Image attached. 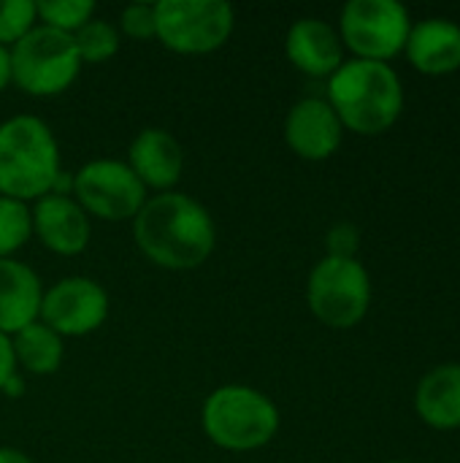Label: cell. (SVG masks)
Here are the masks:
<instances>
[{
	"label": "cell",
	"instance_id": "cell-9",
	"mask_svg": "<svg viewBox=\"0 0 460 463\" xmlns=\"http://www.w3.org/2000/svg\"><path fill=\"white\" fill-rule=\"evenodd\" d=\"M76 203L111 222L133 220L146 203V187L122 160H89L73 174Z\"/></svg>",
	"mask_w": 460,
	"mask_h": 463
},
{
	"label": "cell",
	"instance_id": "cell-10",
	"mask_svg": "<svg viewBox=\"0 0 460 463\" xmlns=\"http://www.w3.org/2000/svg\"><path fill=\"white\" fill-rule=\"evenodd\" d=\"M38 317L57 336H87L106 323L108 296L95 279L65 277L43 293Z\"/></svg>",
	"mask_w": 460,
	"mask_h": 463
},
{
	"label": "cell",
	"instance_id": "cell-8",
	"mask_svg": "<svg viewBox=\"0 0 460 463\" xmlns=\"http://www.w3.org/2000/svg\"><path fill=\"white\" fill-rule=\"evenodd\" d=\"M157 38L176 54H209L230 33L236 14L222 0H160L155 3Z\"/></svg>",
	"mask_w": 460,
	"mask_h": 463
},
{
	"label": "cell",
	"instance_id": "cell-22",
	"mask_svg": "<svg viewBox=\"0 0 460 463\" xmlns=\"http://www.w3.org/2000/svg\"><path fill=\"white\" fill-rule=\"evenodd\" d=\"M35 3L33 0H0V46L16 43L35 24Z\"/></svg>",
	"mask_w": 460,
	"mask_h": 463
},
{
	"label": "cell",
	"instance_id": "cell-21",
	"mask_svg": "<svg viewBox=\"0 0 460 463\" xmlns=\"http://www.w3.org/2000/svg\"><path fill=\"white\" fill-rule=\"evenodd\" d=\"M95 3L92 0H41L35 3V14L43 19L46 27L73 35L84 22L92 19Z\"/></svg>",
	"mask_w": 460,
	"mask_h": 463
},
{
	"label": "cell",
	"instance_id": "cell-27",
	"mask_svg": "<svg viewBox=\"0 0 460 463\" xmlns=\"http://www.w3.org/2000/svg\"><path fill=\"white\" fill-rule=\"evenodd\" d=\"M5 396H11V399H16V396H22V391H24V383H22V377L19 374H11L8 380H5V385L0 388Z\"/></svg>",
	"mask_w": 460,
	"mask_h": 463
},
{
	"label": "cell",
	"instance_id": "cell-5",
	"mask_svg": "<svg viewBox=\"0 0 460 463\" xmlns=\"http://www.w3.org/2000/svg\"><path fill=\"white\" fill-rule=\"evenodd\" d=\"M11 81L35 98H49L65 92L79 71L81 60L68 33L54 27H33L11 49Z\"/></svg>",
	"mask_w": 460,
	"mask_h": 463
},
{
	"label": "cell",
	"instance_id": "cell-13",
	"mask_svg": "<svg viewBox=\"0 0 460 463\" xmlns=\"http://www.w3.org/2000/svg\"><path fill=\"white\" fill-rule=\"evenodd\" d=\"M285 49L290 62L312 79H331L344 62V43L339 33L317 16L293 22Z\"/></svg>",
	"mask_w": 460,
	"mask_h": 463
},
{
	"label": "cell",
	"instance_id": "cell-3",
	"mask_svg": "<svg viewBox=\"0 0 460 463\" xmlns=\"http://www.w3.org/2000/svg\"><path fill=\"white\" fill-rule=\"evenodd\" d=\"M60 171V149L43 119L19 114L0 125V195L38 201L52 193Z\"/></svg>",
	"mask_w": 460,
	"mask_h": 463
},
{
	"label": "cell",
	"instance_id": "cell-12",
	"mask_svg": "<svg viewBox=\"0 0 460 463\" xmlns=\"http://www.w3.org/2000/svg\"><path fill=\"white\" fill-rule=\"evenodd\" d=\"M33 233L41 244L57 255H79L89 244V220L87 212L68 195H43L35 201Z\"/></svg>",
	"mask_w": 460,
	"mask_h": 463
},
{
	"label": "cell",
	"instance_id": "cell-2",
	"mask_svg": "<svg viewBox=\"0 0 460 463\" xmlns=\"http://www.w3.org/2000/svg\"><path fill=\"white\" fill-rule=\"evenodd\" d=\"M344 130L380 136L404 111V87L393 65L374 60H347L328 79V98Z\"/></svg>",
	"mask_w": 460,
	"mask_h": 463
},
{
	"label": "cell",
	"instance_id": "cell-16",
	"mask_svg": "<svg viewBox=\"0 0 460 463\" xmlns=\"http://www.w3.org/2000/svg\"><path fill=\"white\" fill-rule=\"evenodd\" d=\"M43 288L35 271L19 260L0 258V334H16L38 320Z\"/></svg>",
	"mask_w": 460,
	"mask_h": 463
},
{
	"label": "cell",
	"instance_id": "cell-28",
	"mask_svg": "<svg viewBox=\"0 0 460 463\" xmlns=\"http://www.w3.org/2000/svg\"><path fill=\"white\" fill-rule=\"evenodd\" d=\"M0 463H33L16 448H0Z\"/></svg>",
	"mask_w": 460,
	"mask_h": 463
},
{
	"label": "cell",
	"instance_id": "cell-1",
	"mask_svg": "<svg viewBox=\"0 0 460 463\" xmlns=\"http://www.w3.org/2000/svg\"><path fill=\"white\" fill-rule=\"evenodd\" d=\"M138 250L163 269L190 271L209 260L217 241L211 214L184 193H160L146 198L133 217Z\"/></svg>",
	"mask_w": 460,
	"mask_h": 463
},
{
	"label": "cell",
	"instance_id": "cell-14",
	"mask_svg": "<svg viewBox=\"0 0 460 463\" xmlns=\"http://www.w3.org/2000/svg\"><path fill=\"white\" fill-rule=\"evenodd\" d=\"M407 60L426 76H447L460 68V24L445 16L415 22L407 38Z\"/></svg>",
	"mask_w": 460,
	"mask_h": 463
},
{
	"label": "cell",
	"instance_id": "cell-15",
	"mask_svg": "<svg viewBox=\"0 0 460 463\" xmlns=\"http://www.w3.org/2000/svg\"><path fill=\"white\" fill-rule=\"evenodd\" d=\"M127 165L141 179L144 187H155L171 193V187L182 176V146L163 128H144L127 149Z\"/></svg>",
	"mask_w": 460,
	"mask_h": 463
},
{
	"label": "cell",
	"instance_id": "cell-25",
	"mask_svg": "<svg viewBox=\"0 0 460 463\" xmlns=\"http://www.w3.org/2000/svg\"><path fill=\"white\" fill-rule=\"evenodd\" d=\"M16 374V361H14V347L11 339L5 334H0V388L5 385V380Z\"/></svg>",
	"mask_w": 460,
	"mask_h": 463
},
{
	"label": "cell",
	"instance_id": "cell-7",
	"mask_svg": "<svg viewBox=\"0 0 460 463\" xmlns=\"http://www.w3.org/2000/svg\"><path fill=\"white\" fill-rule=\"evenodd\" d=\"M409 11L399 0H350L339 16V38L358 60L390 62L407 46Z\"/></svg>",
	"mask_w": 460,
	"mask_h": 463
},
{
	"label": "cell",
	"instance_id": "cell-17",
	"mask_svg": "<svg viewBox=\"0 0 460 463\" xmlns=\"http://www.w3.org/2000/svg\"><path fill=\"white\" fill-rule=\"evenodd\" d=\"M418 418L437 431L460 429V364L434 366L415 388Z\"/></svg>",
	"mask_w": 460,
	"mask_h": 463
},
{
	"label": "cell",
	"instance_id": "cell-4",
	"mask_svg": "<svg viewBox=\"0 0 460 463\" xmlns=\"http://www.w3.org/2000/svg\"><path fill=\"white\" fill-rule=\"evenodd\" d=\"M203 431L222 450H258L279 431V410L255 388L222 385L203 404Z\"/></svg>",
	"mask_w": 460,
	"mask_h": 463
},
{
	"label": "cell",
	"instance_id": "cell-18",
	"mask_svg": "<svg viewBox=\"0 0 460 463\" xmlns=\"http://www.w3.org/2000/svg\"><path fill=\"white\" fill-rule=\"evenodd\" d=\"M14 361L30 374H54L62 364V336H57L43 323H30L11 339Z\"/></svg>",
	"mask_w": 460,
	"mask_h": 463
},
{
	"label": "cell",
	"instance_id": "cell-20",
	"mask_svg": "<svg viewBox=\"0 0 460 463\" xmlns=\"http://www.w3.org/2000/svg\"><path fill=\"white\" fill-rule=\"evenodd\" d=\"M33 233V214L22 201L0 195V258H11L27 244Z\"/></svg>",
	"mask_w": 460,
	"mask_h": 463
},
{
	"label": "cell",
	"instance_id": "cell-29",
	"mask_svg": "<svg viewBox=\"0 0 460 463\" xmlns=\"http://www.w3.org/2000/svg\"><path fill=\"white\" fill-rule=\"evenodd\" d=\"M390 463H404V461H390Z\"/></svg>",
	"mask_w": 460,
	"mask_h": 463
},
{
	"label": "cell",
	"instance_id": "cell-23",
	"mask_svg": "<svg viewBox=\"0 0 460 463\" xmlns=\"http://www.w3.org/2000/svg\"><path fill=\"white\" fill-rule=\"evenodd\" d=\"M119 24L125 30V35L146 41L152 35H157V14H155V3H130L122 16Z\"/></svg>",
	"mask_w": 460,
	"mask_h": 463
},
{
	"label": "cell",
	"instance_id": "cell-11",
	"mask_svg": "<svg viewBox=\"0 0 460 463\" xmlns=\"http://www.w3.org/2000/svg\"><path fill=\"white\" fill-rule=\"evenodd\" d=\"M344 138V128L325 98H304L298 100L285 119V141L287 146L312 163L328 160Z\"/></svg>",
	"mask_w": 460,
	"mask_h": 463
},
{
	"label": "cell",
	"instance_id": "cell-26",
	"mask_svg": "<svg viewBox=\"0 0 460 463\" xmlns=\"http://www.w3.org/2000/svg\"><path fill=\"white\" fill-rule=\"evenodd\" d=\"M11 84V52L0 46V92Z\"/></svg>",
	"mask_w": 460,
	"mask_h": 463
},
{
	"label": "cell",
	"instance_id": "cell-24",
	"mask_svg": "<svg viewBox=\"0 0 460 463\" xmlns=\"http://www.w3.org/2000/svg\"><path fill=\"white\" fill-rule=\"evenodd\" d=\"M325 250H328V258H358V250H361V231L352 225V222H339L328 231L325 236Z\"/></svg>",
	"mask_w": 460,
	"mask_h": 463
},
{
	"label": "cell",
	"instance_id": "cell-6",
	"mask_svg": "<svg viewBox=\"0 0 460 463\" xmlns=\"http://www.w3.org/2000/svg\"><path fill=\"white\" fill-rule=\"evenodd\" d=\"M312 315L336 331L355 328L371 307V279L366 266L352 258H323L306 282Z\"/></svg>",
	"mask_w": 460,
	"mask_h": 463
},
{
	"label": "cell",
	"instance_id": "cell-19",
	"mask_svg": "<svg viewBox=\"0 0 460 463\" xmlns=\"http://www.w3.org/2000/svg\"><path fill=\"white\" fill-rule=\"evenodd\" d=\"M70 38H73L76 52H79V60L81 62H89V65L106 62L119 49V35H117L114 24L106 22V19H89V22H84Z\"/></svg>",
	"mask_w": 460,
	"mask_h": 463
}]
</instances>
